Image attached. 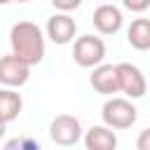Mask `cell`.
<instances>
[{
	"mask_svg": "<svg viewBox=\"0 0 150 150\" xmlns=\"http://www.w3.org/2000/svg\"><path fill=\"white\" fill-rule=\"evenodd\" d=\"M23 108V101H21V94H16L14 89H0V122L2 124H9L19 117Z\"/></svg>",
	"mask_w": 150,
	"mask_h": 150,
	"instance_id": "12",
	"label": "cell"
},
{
	"mask_svg": "<svg viewBox=\"0 0 150 150\" xmlns=\"http://www.w3.org/2000/svg\"><path fill=\"white\" fill-rule=\"evenodd\" d=\"M127 42L138 52H148L150 49V19H134L127 28Z\"/></svg>",
	"mask_w": 150,
	"mask_h": 150,
	"instance_id": "11",
	"label": "cell"
},
{
	"mask_svg": "<svg viewBox=\"0 0 150 150\" xmlns=\"http://www.w3.org/2000/svg\"><path fill=\"white\" fill-rule=\"evenodd\" d=\"M75 30H77V23L70 14H54L47 19V38L54 42V45H68L73 38H75Z\"/></svg>",
	"mask_w": 150,
	"mask_h": 150,
	"instance_id": "8",
	"label": "cell"
},
{
	"mask_svg": "<svg viewBox=\"0 0 150 150\" xmlns=\"http://www.w3.org/2000/svg\"><path fill=\"white\" fill-rule=\"evenodd\" d=\"M84 148L87 150H115L117 148V136L105 124H96V127L84 131Z\"/></svg>",
	"mask_w": 150,
	"mask_h": 150,
	"instance_id": "10",
	"label": "cell"
},
{
	"mask_svg": "<svg viewBox=\"0 0 150 150\" xmlns=\"http://www.w3.org/2000/svg\"><path fill=\"white\" fill-rule=\"evenodd\" d=\"M136 150H150V127L138 134V138H136Z\"/></svg>",
	"mask_w": 150,
	"mask_h": 150,
	"instance_id": "15",
	"label": "cell"
},
{
	"mask_svg": "<svg viewBox=\"0 0 150 150\" xmlns=\"http://www.w3.org/2000/svg\"><path fill=\"white\" fill-rule=\"evenodd\" d=\"M105 59V42L91 33L80 35L73 45V61L82 68H98Z\"/></svg>",
	"mask_w": 150,
	"mask_h": 150,
	"instance_id": "3",
	"label": "cell"
},
{
	"mask_svg": "<svg viewBox=\"0 0 150 150\" xmlns=\"http://www.w3.org/2000/svg\"><path fill=\"white\" fill-rule=\"evenodd\" d=\"M2 150H42L38 141H33L30 136H16V138H9Z\"/></svg>",
	"mask_w": 150,
	"mask_h": 150,
	"instance_id": "13",
	"label": "cell"
},
{
	"mask_svg": "<svg viewBox=\"0 0 150 150\" xmlns=\"http://www.w3.org/2000/svg\"><path fill=\"white\" fill-rule=\"evenodd\" d=\"M124 7L131 12H143L150 7V0H124Z\"/></svg>",
	"mask_w": 150,
	"mask_h": 150,
	"instance_id": "16",
	"label": "cell"
},
{
	"mask_svg": "<svg viewBox=\"0 0 150 150\" xmlns=\"http://www.w3.org/2000/svg\"><path fill=\"white\" fill-rule=\"evenodd\" d=\"M49 138L56 145H63V148L75 145L80 138H84L80 120L73 117V115H56L49 124Z\"/></svg>",
	"mask_w": 150,
	"mask_h": 150,
	"instance_id": "4",
	"label": "cell"
},
{
	"mask_svg": "<svg viewBox=\"0 0 150 150\" xmlns=\"http://www.w3.org/2000/svg\"><path fill=\"white\" fill-rule=\"evenodd\" d=\"M52 5H54V9H59V14H68L70 9L80 7V0H54Z\"/></svg>",
	"mask_w": 150,
	"mask_h": 150,
	"instance_id": "14",
	"label": "cell"
},
{
	"mask_svg": "<svg viewBox=\"0 0 150 150\" xmlns=\"http://www.w3.org/2000/svg\"><path fill=\"white\" fill-rule=\"evenodd\" d=\"M91 21H94V28L98 30V33H103V35H115L120 28H122V23H124V16H122V9L117 7V5H98L96 9H94V16H91Z\"/></svg>",
	"mask_w": 150,
	"mask_h": 150,
	"instance_id": "6",
	"label": "cell"
},
{
	"mask_svg": "<svg viewBox=\"0 0 150 150\" xmlns=\"http://www.w3.org/2000/svg\"><path fill=\"white\" fill-rule=\"evenodd\" d=\"M30 75V66H26L23 61H19L14 54L0 56V82L7 87H21L28 82Z\"/></svg>",
	"mask_w": 150,
	"mask_h": 150,
	"instance_id": "7",
	"label": "cell"
},
{
	"mask_svg": "<svg viewBox=\"0 0 150 150\" xmlns=\"http://www.w3.org/2000/svg\"><path fill=\"white\" fill-rule=\"evenodd\" d=\"M89 82H91V87H94L98 94H105V96H110V94H117V91H120L117 68H115V66H108V63H103V66L94 68V73H91V77H89Z\"/></svg>",
	"mask_w": 150,
	"mask_h": 150,
	"instance_id": "9",
	"label": "cell"
},
{
	"mask_svg": "<svg viewBox=\"0 0 150 150\" xmlns=\"http://www.w3.org/2000/svg\"><path fill=\"white\" fill-rule=\"evenodd\" d=\"M12 54L26 66H38L45 59V35L33 21H16L9 30Z\"/></svg>",
	"mask_w": 150,
	"mask_h": 150,
	"instance_id": "1",
	"label": "cell"
},
{
	"mask_svg": "<svg viewBox=\"0 0 150 150\" xmlns=\"http://www.w3.org/2000/svg\"><path fill=\"white\" fill-rule=\"evenodd\" d=\"M101 117H103V124L108 129H129L136 117H138V110L136 105L129 101V98H108L101 108Z\"/></svg>",
	"mask_w": 150,
	"mask_h": 150,
	"instance_id": "2",
	"label": "cell"
},
{
	"mask_svg": "<svg viewBox=\"0 0 150 150\" xmlns=\"http://www.w3.org/2000/svg\"><path fill=\"white\" fill-rule=\"evenodd\" d=\"M5 127H7V124H2V122H0V138L5 136Z\"/></svg>",
	"mask_w": 150,
	"mask_h": 150,
	"instance_id": "17",
	"label": "cell"
},
{
	"mask_svg": "<svg viewBox=\"0 0 150 150\" xmlns=\"http://www.w3.org/2000/svg\"><path fill=\"white\" fill-rule=\"evenodd\" d=\"M117 82H120V91L127 94L129 98H141L148 91V82L145 75L141 73L138 66L134 63H117Z\"/></svg>",
	"mask_w": 150,
	"mask_h": 150,
	"instance_id": "5",
	"label": "cell"
}]
</instances>
